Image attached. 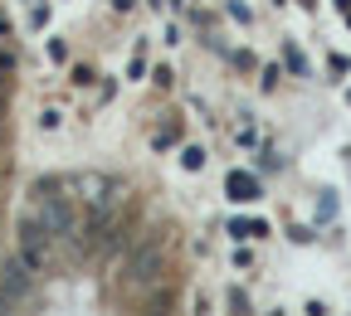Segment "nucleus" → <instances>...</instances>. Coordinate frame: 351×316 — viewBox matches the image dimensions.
Returning <instances> with one entry per match:
<instances>
[{
	"label": "nucleus",
	"instance_id": "nucleus-1",
	"mask_svg": "<svg viewBox=\"0 0 351 316\" xmlns=\"http://www.w3.org/2000/svg\"><path fill=\"white\" fill-rule=\"evenodd\" d=\"M39 224H44V234H73V209L64 205V195L39 190Z\"/></svg>",
	"mask_w": 351,
	"mask_h": 316
},
{
	"label": "nucleus",
	"instance_id": "nucleus-2",
	"mask_svg": "<svg viewBox=\"0 0 351 316\" xmlns=\"http://www.w3.org/2000/svg\"><path fill=\"white\" fill-rule=\"evenodd\" d=\"M20 263L29 273H44V263H49V239L39 234V224H25L20 229Z\"/></svg>",
	"mask_w": 351,
	"mask_h": 316
},
{
	"label": "nucleus",
	"instance_id": "nucleus-3",
	"mask_svg": "<svg viewBox=\"0 0 351 316\" xmlns=\"http://www.w3.org/2000/svg\"><path fill=\"white\" fill-rule=\"evenodd\" d=\"M29 282H34V273H29L20 258H10V263H5V273H0V302H5V306L20 302V297L29 292Z\"/></svg>",
	"mask_w": 351,
	"mask_h": 316
},
{
	"label": "nucleus",
	"instance_id": "nucleus-4",
	"mask_svg": "<svg viewBox=\"0 0 351 316\" xmlns=\"http://www.w3.org/2000/svg\"><path fill=\"white\" fill-rule=\"evenodd\" d=\"M156 273H161V243H147L137 258H132V267H127V282H132V287H147Z\"/></svg>",
	"mask_w": 351,
	"mask_h": 316
},
{
	"label": "nucleus",
	"instance_id": "nucleus-5",
	"mask_svg": "<svg viewBox=\"0 0 351 316\" xmlns=\"http://www.w3.org/2000/svg\"><path fill=\"white\" fill-rule=\"evenodd\" d=\"M230 195H234V200H254V195H258L254 175H239V170H234V175H230Z\"/></svg>",
	"mask_w": 351,
	"mask_h": 316
}]
</instances>
